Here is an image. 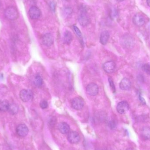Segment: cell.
Segmentation results:
<instances>
[{
  "label": "cell",
  "instance_id": "cell-1",
  "mask_svg": "<svg viewBox=\"0 0 150 150\" xmlns=\"http://www.w3.org/2000/svg\"><path fill=\"white\" fill-rule=\"evenodd\" d=\"M4 16L9 20H14L18 17L19 14L16 8L11 6L6 8L4 10Z\"/></svg>",
  "mask_w": 150,
  "mask_h": 150
},
{
  "label": "cell",
  "instance_id": "cell-16",
  "mask_svg": "<svg viewBox=\"0 0 150 150\" xmlns=\"http://www.w3.org/2000/svg\"><path fill=\"white\" fill-rule=\"evenodd\" d=\"M141 136L145 140L150 139V128L149 127H144L141 130Z\"/></svg>",
  "mask_w": 150,
  "mask_h": 150
},
{
  "label": "cell",
  "instance_id": "cell-28",
  "mask_svg": "<svg viewBox=\"0 0 150 150\" xmlns=\"http://www.w3.org/2000/svg\"><path fill=\"white\" fill-rule=\"evenodd\" d=\"M127 150H135L134 149H132V148H129V149H127Z\"/></svg>",
  "mask_w": 150,
  "mask_h": 150
},
{
  "label": "cell",
  "instance_id": "cell-17",
  "mask_svg": "<svg viewBox=\"0 0 150 150\" xmlns=\"http://www.w3.org/2000/svg\"><path fill=\"white\" fill-rule=\"evenodd\" d=\"M73 35L69 31H66L64 35V41L66 44L69 45L73 40Z\"/></svg>",
  "mask_w": 150,
  "mask_h": 150
},
{
  "label": "cell",
  "instance_id": "cell-3",
  "mask_svg": "<svg viewBox=\"0 0 150 150\" xmlns=\"http://www.w3.org/2000/svg\"><path fill=\"white\" fill-rule=\"evenodd\" d=\"M78 22L79 24L83 27L87 26L90 23V18L84 10H83L79 16Z\"/></svg>",
  "mask_w": 150,
  "mask_h": 150
},
{
  "label": "cell",
  "instance_id": "cell-23",
  "mask_svg": "<svg viewBox=\"0 0 150 150\" xmlns=\"http://www.w3.org/2000/svg\"><path fill=\"white\" fill-rule=\"evenodd\" d=\"M142 69L145 73L150 75V66L149 64H144L143 66Z\"/></svg>",
  "mask_w": 150,
  "mask_h": 150
},
{
  "label": "cell",
  "instance_id": "cell-25",
  "mask_svg": "<svg viewBox=\"0 0 150 150\" xmlns=\"http://www.w3.org/2000/svg\"><path fill=\"white\" fill-rule=\"evenodd\" d=\"M108 81H109V84H110V86H111V88L113 92L114 93L115 92V86L114 83L112 79L111 78L109 77L108 78Z\"/></svg>",
  "mask_w": 150,
  "mask_h": 150
},
{
  "label": "cell",
  "instance_id": "cell-11",
  "mask_svg": "<svg viewBox=\"0 0 150 150\" xmlns=\"http://www.w3.org/2000/svg\"><path fill=\"white\" fill-rule=\"evenodd\" d=\"M133 22L134 24L140 27L142 26L145 23V19L142 14L137 13L133 17Z\"/></svg>",
  "mask_w": 150,
  "mask_h": 150
},
{
  "label": "cell",
  "instance_id": "cell-27",
  "mask_svg": "<svg viewBox=\"0 0 150 150\" xmlns=\"http://www.w3.org/2000/svg\"><path fill=\"white\" fill-rule=\"evenodd\" d=\"M147 3L148 5L150 7V0H147Z\"/></svg>",
  "mask_w": 150,
  "mask_h": 150
},
{
  "label": "cell",
  "instance_id": "cell-26",
  "mask_svg": "<svg viewBox=\"0 0 150 150\" xmlns=\"http://www.w3.org/2000/svg\"><path fill=\"white\" fill-rule=\"evenodd\" d=\"M51 7L52 8V9L54 10V8H55V6H54V4L53 3H51Z\"/></svg>",
  "mask_w": 150,
  "mask_h": 150
},
{
  "label": "cell",
  "instance_id": "cell-12",
  "mask_svg": "<svg viewBox=\"0 0 150 150\" xmlns=\"http://www.w3.org/2000/svg\"><path fill=\"white\" fill-rule=\"evenodd\" d=\"M42 40L43 44L46 46H51L53 44V37L51 33H46L43 36Z\"/></svg>",
  "mask_w": 150,
  "mask_h": 150
},
{
  "label": "cell",
  "instance_id": "cell-5",
  "mask_svg": "<svg viewBox=\"0 0 150 150\" xmlns=\"http://www.w3.org/2000/svg\"><path fill=\"white\" fill-rule=\"evenodd\" d=\"M71 105L72 108L75 110H81L83 107L84 102L82 98L76 97L72 100Z\"/></svg>",
  "mask_w": 150,
  "mask_h": 150
},
{
  "label": "cell",
  "instance_id": "cell-21",
  "mask_svg": "<svg viewBox=\"0 0 150 150\" xmlns=\"http://www.w3.org/2000/svg\"><path fill=\"white\" fill-rule=\"evenodd\" d=\"M72 13H73V10L69 7L65 8L63 11V14L64 15V16L67 17L71 16Z\"/></svg>",
  "mask_w": 150,
  "mask_h": 150
},
{
  "label": "cell",
  "instance_id": "cell-7",
  "mask_svg": "<svg viewBox=\"0 0 150 150\" xmlns=\"http://www.w3.org/2000/svg\"><path fill=\"white\" fill-rule=\"evenodd\" d=\"M129 108V105L126 101L119 102L116 107L117 112L121 114L126 113L128 111Z\"/></svg>",
  "mask_w": 150,
  "mask_h": 150
},
{
  "label": "cell",
  "instance_id": "cell-22",
  "mask_svg": "<svg viewBox=\"0 0 150 150\" xmlns=\"http://www.w3.org/2000/svg\"><path fill=\"white\" fill-rule=\"evenodd\" d=\"M73 29H74V31L76 35L78 36V37L79 38H82V33H81V32H80V30H79V29L76 26V25H74V26H73Z\"/></svg>",
  "mask_w": 150,
  "mask_h": 150
},
{
  "label": "cell",
  "instance_id": "cell-8",
  "mask_svg": "<svg viewBox=\"0 0 150 150\" xmlns=\"http://www.w3.org/2000/svg\"><path fill=\"white\" fill-rule=\"evenodd\" d=\"M29 133L28 127L24 124H19L16 128V133L20 137H25Z\"/></svg>",
  "mask_w": 150,
  "mask_h": 150
},
{
  "label": "cell",
  "instance_id": "cell-19",
  "mask_svg": "<svg viewBox=\"0 0 150 150\" xmlns=\"http://www.w3.org/2000/svg\"><path fill=\"white\" fill-rule=\"evenodd\" d=\"M43 82V79L40 75H37L35 76V79H34V84L36 86L40 87L42 86Z\"/></svg>",
  "mask_w": 150,
  "mask_h": 150
},
{
  "label": "cell",
  "instance_id": "cell-24",
  "mask_svg": "<svg viewBox=\"0 0 150 150\" xmlns=\"http://www.w3.org/2000/svg\"><path fill=\"white\" fill-rule=\"evenodd\" d=\"M40 108L42 109H45V108H47L48 107L47 101L45 100H43L40 102Z\"/></svg>",
  "mask_w": 150,
  "mask_h": 150
},
{
  "label": "cell",
  "instance_id": "cell-10",
  "mask_svg": "<svg viewBox=\"0 0 150 150\" xmlns=\"http://www.w3.org/2000/svg\"><path fill=\"white\" fill-rule=\"evenodd\" d=\"M116 64L114 62L108 61L105 62L103 66V69L106 73L111 74L114 72L115 69Z\"/></svg>",
  "mask_w": 150,
  "mask_h": 150
},
{
  "label": "cell",
  "instance_id": "cell-29",
  "mask_svg": "<svg viewBox=\"0 0 150 150\" xmlns=\"http://www.w3.org/2000/svg\"><path fill=\"white\" fill-rule=\"evenodd\" d=\"M117 1H118L122 2L123 1H124V0H117Z\"/></svg>",
  "mask_w": 150,
  "mask_h": 150
},
{
  "label": "cell",
  "instance_id": "cell-4",
  "mask_svg": "<svg viewBox=\"0 0 150 150\" xmlns=\"http://www.w3.org/2000/svg\"><path fill=\"white\" fill-rule=\"evenodd\" d=\"M98 86L95 83H90L86 86V93L90 96H96L98 93Z\"/></svg>",
  "mask_w": 150,
  "mask_h": 150
},
{
  "label": "cell",
  "instance_id": "cell-18",
  "mask_svg": "<svg viewBox=\"0 0 150 150\" xmlns=\"http://www.w3.org/2000/svg\"><path fill=\"white\" fill-rule=\"evenodd\" d=\"M10 104L6 100H0V112H5L8 111Z\"/></svg>",
  "mask_w": 150,
  "mask_h": 150
},
{
  "label": "cell",
  "instance_id": "cell-13",
  "mask_svg": "<svg viewBox=\"0 0 150 150\" xmlns=\"http://www.w3.org/2000/svg\"><path fill=\"white\" fill-rule=\"evenodd\" d=\"M120 87L123 91H128L131 88V82L128 79L124 78L121 81L120 83Z\"/></svg>",
  "mask_w": 150,
  "mask_h": 150
},
{
  "label": "cell",
  "instance_id": "cell-14",
  "mask_svg": "<svg viewBox=\"0 0 150 150\" xmlns=\"http://www.w3.org/2000/svg\"><path fill=\"white\" fill-rule=\"evenodd\" d=\"M58 129L61 134H67L69 133L70 130L69 125L67 122H63L59 124Z\"/></svg>",
  "mask_w": 150,
  "mask_h": 150
},
{
  "label": "cell",
  "instance_id": "cell-2",
  "mask_svg": "<svg viewBox=\"0 0 150 150\" xmlns=\"http://www.w3.org/2000/svg\"><path fill=\"white\" fill-rule=\"evenodd\" d=\"M20 98L23 102H28L32 99L33 93L32 91L30 90H23L19 93Z\"/></svg>",
  "mask_w": 150,
  "mask_h": 150
},
{
  "label": "cell",
  "instance_id": "cell-20",
  "mask_svg": "<svg viewBox=\"0 0 150 150\" xmlns=\"http://www.w3.org/2000/svg\"><path fill=\"white\" fill-rule=\"evenodd\" d=\"M8 111L11 114H16L18 111V107L16 105L14 104H11V105L10 104Z\"/></svg>",
  "mask_w": 150,
  "mask_h": 150
},
{
  "label": "cell",
  "instance_id": "cell-6",
  "mask_svg": "<svg viewBox=\"0 0 150 150\" xmlns=\"http://www.w3.org/2000/svg\"><path fill=\"white\" fill-rule=\"evenodd\" d=\"M67 140L69 143L72 144L78 143L80 140L79 134L76 131H71L68 133L67 136Z\"/></svg>",
  "mask_w": 150,
  "mask_h": 150
},
{
  "label": "cell",
  "instance_id": "cell-9",
  "mask_svg": "<svg viewBox=\"0 0 150 150\" xmlns=\"http://www.w3.org/2000/svg\"><path fill=\"white\" fill-rule=\"evenodd\" d=\"M30 17L32 19H37L39 18L41 15L40 10L36 6H32L29 11Z\"/></svg>",
  "mask_w": 150,
  "mask_h": 150
},
{
  "label": "cell",
  "instance_id": "cell-15",
  "mask_svg": "<svg viewBox=\"0 0 150 150\" xmlns=\"http://www.w3.org/2000/svg\"><path fill=\"white\" fill-rule=\"evenodd\" d=\"M110 37L109 32L107 30L104 31L100 34V41L102 45H106Z\"/></svg>",
  "mask_w": 150,
  "mask_h": 150
}]
</instances>
